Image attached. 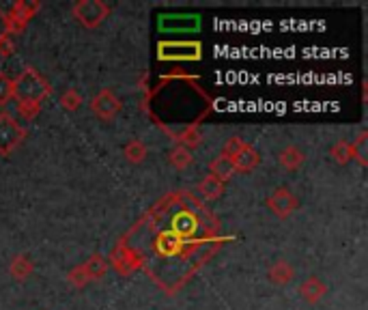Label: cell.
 Returning a JSON list of instances; mask_svg holds the SVG:
<instances>
[{"instance_id":"cell-1","label":"cell","mask_w":368,"mask_h":310,"mask_svg":"<svg viewBox=\"0 0 368 310\" xmlns=\"http://www.w3.org/2000/svg\"><path fill=\"white\" fill-rule=\"evenodd\" d=\"M50 95H52V84L35 67H24L17 78H13V99H17V104L41 106Z\"/></svg>"},{"instance_id":"cell-2","label":"cell","mask_w":368,"mask_h":310,"mask_svg":"<svg viewBox=\"0 0 368 310\" xmlns=\"http://www.w3.org/2000/svg\"><path fill=\"white\" fill-rule=\"evenodd\" d=\"M72 15L84 28H97L101 22L110 15V7L103 0H80L72 7Z\"/></svg>"},{"instance_id":"cell-3","label":"cell","mask_w":368,"mask_h":310,"mask_svg":"<svg viewBox=\"0 0 368 310\" xmlns=\"http://www.w3.org/2000/svg\"><path fill=\"white\" fill-rule=\"evenodd\" d=\"M26 127H22L9 113H0V155H11L26 138Z\"/></svg>"},{"instance_id":"cell-4","label":"cell","mask_w":368,"mask_h":310,"mask_svg":"<svg viewBox=\"0 0 368 310\" xmlns=\"http://www.w3.org/2000/svg\"><path fill=\"white\" fill-rule=\"evenodd\" d=\"M203 46L199 41H162L158 46L160 60H199Z\"/></svg>"},{"instance_id":"cell-5","label":"cell","mask_w":368,"mask_h":310,"mask_svg":"<svg viewBox=\"0 0 368 310\" xmlns=\"http://www.w3.org/2000/svg\"><path fill=\"white\" fill-rule=\"evenodd\" d=\"M89 108H91V113H93L99 121L110 123V121H115L117 115L121 113L123 104H121V99L117 97L115 91H110V88H101V91L91 99Z\"/></svg>"},{"instance_id":"cell-6","label":"cell","mask_w":368,"mask_h":310,"mask_svg":"<svg viewBox=\"0 0 368 310\" xmlns=\"http://www.w3.org/2000/svg\"><path fill=\"white\" fill-rule=\"evenodd\" d=\"M267 207H269V211L276 218L287 220L299 207V201H297V196L289 188H276L269 194V198H267Z\"/></svg>"},{"instance_id":"cell-7","label":"cell","mask_w":368,"mask_h":310,"mask_svg":"<svg viewBox=\"0 0 368 310\" xmlns=\"http://www.w3.org/2000/svg\"><path fill=\"white\" fill-rule=\"evenodd\" d=\"M41 9L39 3H26V0H17V3L7 11V22H9V35H19L26 28L31 17Z\"/></svg>"},{"instance_id":"cell-8","label":"cell","mask_w":368,"mask_h":310,"mask_svg":"<svg viewBox=\"0 0 368 310\" xmlns=\"http://www.w3.org/2000/svg\"><path fill=\"white\" fill-rule=\"evenodd\" d=\"M231 162L235 166V172H252L258 166V162H261V155H258V151L252 145L246 142L240 151L233 155Z\"/></svg>"},{"instance_id":"cell-9","label":"cell","mask_w":368,"mask_h":310,"mask_svg":"<svg viewBox=\"0 0 368 310\" xmlns=\"http://www.w3.org/2000/svg\"><path fill=\"white\" fill-rule=\"evenodd\" d=\"M299 293L308 304H317V302H321L323 297H326L328 284L323 282L321 278H317V276H310L308 280H304V284L299 286Z\"/></svg>"},{"instance_id":"cell-10","label":"cell","mask_w":368,"mask_h":310,"mask_svg":"<svg viewBox=\"0 0 368 310\" xmlns=\"http://www.w3.org/2000/svg\"><path fill=\"white\" fill-rule=\"evenodd\" d=\"M304 162H306V153L301 151L299 147H295V145H289V147H285L283 151L278 153V164L283 166L285 170H289V172L297 170Z\"/></svg>"},{"instance_id":"cell-11","label":"cell","mask_w":368,"mask_h":310,"mask_svg":"<svg viewBox=\"0 0 368 310\" xmlns=\"http://www.w3.org/2000/svg\"><path fill=\"white\" fill-rule=\"evenodd\" d=\"M267 278H269V282H274L278 286H285V284H289L295 278V270H293V265L289 261L280 259L267 270Z\"/></svg>"},{"instance_id":"cell-12","label":"cell","mask_w":368,"mask_h":310,"mask_svg":"<svg viewBox=\"0 0 368 310\" xmlns=\"http://www.w3.org/2000/svg\"><path fill=\"white\" fill-rule=\"evenodd\" d=\"M209 174H213L215 179H220L222 183H226L231 177L235 174V166L231 162V158H226V155H218V158H213L209 162Z\"/></svg>"},{"instance_id":"cell-13","label":"cell","mask_w":368,"mask_h":310,"mask_svg":"<svg viewBox=\"0 0 368 310\" xmlns=\"http://www.w3.org/2000/svg\"><path fill=\"white\" fill-rule=\"evenodd\" d=\"M33 272H35V265H33V261H31L28 256H24V254H15V256L11 259V263H9V274H11L15 280H26V278L33 276Z\"/></svg>"},{"instance_id":"cell-14","label":"cell","mask_w":368,"mask_h":310,"mask_svg":"<svg viewBox=\"0 0 368 310\" xmlns=\"http://www.w3.org/2000/svg\"><path fill=\"white\" fill-rule=\"evenodd\" d=\"M196 190L203 198H207V201H215V198H220L224 194V183L220 179H215L213 174H207L205 179L199 183Z\"/></svg>"},{"instance_id":"cell-15","label":"cell","mask_w":368,"mask_h":310,"mask_svg":"<svg viewBox=\"0 0 368 310\" xmlns=\"http://www.w3.org/2000/svg\"><path fill=\"white\" fill-rule=\"evenodd\" d=\"M123 155H125V160L127 162H132V164H140L147 160V155H149V149L142 140L134 138V140H129L125 147H123Z\"/></svg>"},{"instance_id":"cell-16","label":"cell","mask_w":368,"mask_h":310,"mask_svg":"<svg viewBox=\"0 0 368 310\" xmlns=\"http://www.w3.org/2000/svg\"><path fill=\"white\" fill-rule=\"evenodd\" d=\"M203 142V134H201V129L196 125H187L183 131H179L177 134V145L179 147H185V149H194V147H199Z\"/></svg>"},{"instance_id":"cell-17","label":"cell","mask_w":368,"mask_h":310,"mask_svg":"<svg viewBox=\"0 0 368 310\" xmlns=\"http://www.w3.org/2000/svg\"><path fill=\"white\" fill-rule=\"evenodd\" d=\"M351 160H358L362 166H368V131H360L351 142Z\"/></svg>"},{"instance_id":"cell-18","label":"cell","mask_w":368,"mask_h":310,"mask_svg":"<svg viewBox=\"0 0 368 310\" xmlns=\"http://www.w3.org/2000/svg\"><path fill=\"white\" fill-rule=\"evenodd\" d=\"M84 270H86V274H89L91 280H99L108 272V263H106V259L101 254H93L89 261L84 263Z\"/></svg>"},{"instance_id":"cell-19","label":"cell","mask_w":368,"mask_h":310,"mask_svg":"<svg viewBox=\"0 0 368 310\" xmlns=\"http://www.w3.org/2000/svg\"><path fill=\"white\" fill-rule=\"evenodd\" d=\"M192 151L190 149H185V147H175L170 151V164H172V168H177V170H185L190 164H192Z\"/></svg>"},{"instance_id":"cell-20","label":"cell","mask_w":368,"mask_h":310,"mask_svg":"<svg viewBox=\"0 0 368 310\" xmlns=\"http://www.w3.org/2000/svg\"><path fill=\"white\" fill-rule=\"evenodd\" d=\"M330 155H332V160L340 166L344 164H349L351 162V145L347 140H338L332 149H330Z\"/></svg>"},{"instance_id":"cell-21","label":"cell","mask_w":368,"mask_h":310,"mask_svg":"<svg viewBox=\"0 0 368 310\" xmlns=\"http://www.w3.org/2000/svg\"><path fill=\"white\" fill-rule=\"evenodd\" d=\"M60 108L67 110V113H76V110L82 106V95L76 91V88H67L62 95H60Z\"/></svg>"},{"instance_id":"cell-22","label":"cell","mask_w":368,"mask_h":310,"mask_svg":"<svg viewBox=\"0 0 368 310\" xmlns=\"http://www.w3.org/2000/svg\"><path fill=\"white\" fill-rule=\"evenodd\" d=\"M13 99V78L0 74V106H7Z\"/></svg>"},{"instance_id":"cell-23","label":"cell","mask_w":368,"mask_h":310,"mask_svg":"<svg viewBox=\"0 0 368 310\" xmlns=\"http://www.w3.org/2000/svg\"><path fill=\"white\" fill-rule=\"evenodd\" d=\"M67 280H69V284L76 286V289H82V286H86V284L91 282L89 274H86V270H84V265H76V268L69 272Z\"/></svg>"},{"instance_id":"cell-24","label":"cell","mask_w":368,"mask_h":310,"mask_svg":"<svg viewBox=\"0 0 368 310\" xmlns=\"http://www.w3.org/2000/svg\"><path fill=\"white\" fill-rule=\"evenodd\" d=\"M244 145H246V142H244L240 136H231V138H226V142H224V147H222V155H226V158H233V155L240 151Z\"/></svg>"},{"instance_id":"cell-25","label":"cell","mask_w":368,"mask_h":310,"mask_svg":"<svg viewBox=\"0 0 368 310\" xmlns=\"http://www.w3.org/2000/svg\"><path fill=\"white\" fill-rule=\"evenodd\" d=\"M39 110L41 106H35V104H17V115L24 121H33L39 115Z\"/></svg>"},{"instance_id":"cell-26","label":"cell","mask_w":368,"mask_h":310,"mask_svg":"<svg viewBox=\"0 0 368 310\" xmlns=\"http://www.w3.org/2000/svg\"><path fill=\"white\" fill-rule=\"evenodd\" d=\"M13 50H15V43H13V39H11V37H5L3 41H0V56H3V58L11 56V54H13Z\"/></svg>"},{"instance_id":"cell-27","label":"cell","mask_w":368,"mask_h":310,"mask_svg":"<svg viewBox=\"0 0 368 310\" xmlns=\"http://www.w3.org/2000/svg\"><path fill=\"white\" fill-rule=\"evenodd\" d=\"M5 37H11L9 35V22H7V13L3 11V7H0V41H3Z\"/></svg>"}]
</instances>
